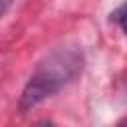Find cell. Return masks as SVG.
Segmentation results:
<instances>
[{"mask_svg": "<svg viewBox=\"0 0 127 127\" xmlns=\"http://www.w3.org/2000/svg\"><path fill=\"white\" fill-rule=\"evenodd\" d=\"M14 4V0H0V18L10 10V6Z\"/></svg>", "mask_w": 127, "mask_h": 127, "instance_id": "obj_3", "label": "cell"}, {"mask_svg": "<svg viewBox=\"0 0 127 127\" xmlns=\"http://www.w3.org/2000/svg\"><path fill=\"white\" fill-rule=\"evenodd\" d=\"M111 20L121 28V32L127 36V2L123 4V6H119L113 14H111Z\"/></svg>", "mask_w": 127, "mask_h": 127, "instance_id": "obj_2", "label": "cell"}, {"mask_svg": "<svg viewBox=\"0 0 127 127\" xmlns=\"http://www.w3.org/2000/svg\"><path fill=\"white\" fill-rule=\"evenodd\" d=\"M83 65L85 58L77 46H58L48 52L36 64L22 89L20 111L26 113L62 91L83 71Z\"/></svg>", "mask_w": 127, "mask_h": 127, "instance_id": "obj_1", "label": "cell"}]
</instances>
